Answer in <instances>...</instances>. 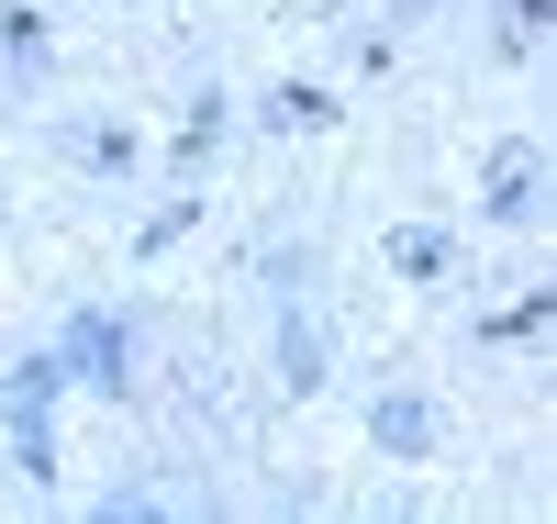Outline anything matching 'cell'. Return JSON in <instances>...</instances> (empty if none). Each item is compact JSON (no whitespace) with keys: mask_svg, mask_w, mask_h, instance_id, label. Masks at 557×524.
<instances>
[{"mask_svg":"<svg viewBox=\"0 0 557 524\" xmlns=\"http://www.w3.org/2000/svg\"><path fill=\"white\" fill-rule=\"evenodd\" d=\"M391 268L401 279H446V234L435 223H391Z\"/></svg>","mask_w":557,"mask_h":524,"instance_id":"obj_2","label":"cell"},{"mask_svg":"<svg viewBox=\"0 0 557 524\" xmlns=\"http://www.w3.org/2000/svg\"><path fill=\"white\" fill-rule=\"evenodd\" d=\"M491 212H502V223L535 212V146H502V157H491Z\"/></svg>","mask_w":557,"mask_h":524,"instance_id":"obj_1","label":"cell"},{"mask_svg":"<svg viewBox=\"0 0 557 524\" xmlns=\"http://www.w3.org/2000/svg\"><path fill=\"white\" fill-rule=\"evenodd\" d=\"M278 12H290V23H323V12H346V0H278Z\"/></svg>","mask_w":557,"mask_h":524,"instance_id":"obj_4","label":"cell"},{"mask_svg":"<svg viewBox=\"0 0 557 524\" xmlns=\"http://www.w3.org/2000/svg\"><path fill=\"white\" fill-rule=\"evenodd\" d=\"M268 123H278V134H323V123H335V101H323V89H278Z\"/></svg>","mask_w":557,"mask_h":524,"instance_id":"obj_3","label":"cell"}]
</instances>
